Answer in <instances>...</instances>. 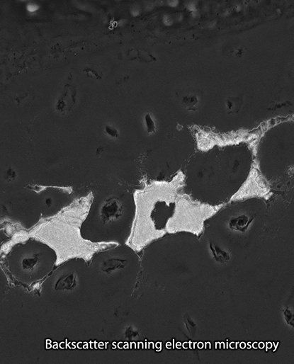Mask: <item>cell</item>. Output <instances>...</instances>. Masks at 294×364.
Segmentation results:
<instances>
[{
    "mask_svg": "<svg viewBox=\"0 0 294 364\" xmlns=\"http://www.w3.org/2000/svg\"><path fill=\"white\" fill-rule=\"evenodd\" d=\"M38 8V6H36L35 4H30L27 6V9L30 12L35 11Z\"/></svg>",
    "mask_w": 294,
    "mask_h": 364,
    "instance_id": "obj_2",
    "label": "cell"
},
{
    "mask_svg": "<svg viewBox=\"0 0 294 364\" xmlns=\"http://www.w3.org/2000/svg\"><path fill=\"white\" fill-rule=\"evenodd\" d=\"M88 208L86 205L79 212L77 206L69 208L30 233L55 249L57 256L56 265L77 256L89 259L101 248L107 246L88 243L80 237L79 227Z\"/></svg>",
    "mask_w": 294,
    "mask_h": 364,
    "instance_id": "obj_1",
    "label": "cell"
}]
</instances>
